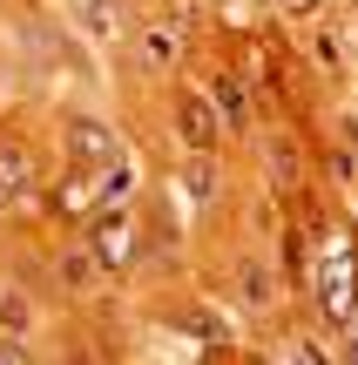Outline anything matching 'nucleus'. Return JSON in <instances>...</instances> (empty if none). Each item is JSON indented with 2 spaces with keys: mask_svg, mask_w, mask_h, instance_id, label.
<instances>
[{
  "mask_svg": "<svg viewBox=\"0 0 358 365\" xmlns=\"http://www.w3.org/2000/svg\"><path fill=\"white\" fill-rule=\"evenodd\" d=\"M176 129H183V143L196 149H216V135H223V115H216V102H203V95H176Z\"/></svg>",
  "mask_w": 358,
  "mask_h": 365,
  "instance_id": "obj_1",
  "label": "nucleus"
},
{
  "mask_svg": "<svg viewBox=\"0 0 358 365\" xmlns=\"http://www.w3.org/2000/svg\"><path fill=\"white\" fill-rule=\"evenodd\" d=\"M75 14H81V27H88L95 41L115 34V0H75Z\"/></svg>",
  "mask_w": 358,
  "mask_h": 365,
  "instance_id": "obj_2",
  "label": "nucleus"
},
{
  "mask_svg": "<svg viewBox=\"0 0 358 365\" xmlns=\"http://www.w3.org/2000/svg\"><path fill=\"white\" fill-rule=\"evenodd\" d=\"M210 102H216V115H223V129H243V88H237L230 75L210 88Z\"/></svg>",
  "mask_w": 358,
  "mask_h": 365,
  "instance_id": "obj_3",
  "label": "nucleus"
},
{
  "mask_svg": "<svg viewBox=\"0 0 358 365\" xmlns=\"http://www.w3.org/2000/svg\"><path fill=\"white\" fill-rule=\"evenodd\" d=\"M95 257H102V264H129V244H122V223H102V230H95Z\"/></svg>",
  "mask_w": 358,
  "mask_h": 365,
  "instance_id": "obj_4",
  "label": "nucleus"
},
{
  "mask_svg": "<svg viewBox=\"0 0 358 365\" xmlns=\"http://www.w3.org/2000/svg\"><path fill=\"white\" fill-rule=\"evenodd\" d=\"M142 61H149V68H162V61H176V41H169V27H156V34H149V48H142Z\"/></svg>",
  "mask_w": 358,
  "mask_h": 365,
  "instance_id": "obj_5",
  "label": "nucleus"
},
{
  "mask_svg": "<svg viewBox=\"0 0 358 365\" xmlns=\"http://www.w3.org/2000/svg\"><path fill=\"white\" fill-rule=\"evenodd\" d=\"M243 298H251V304H270V271H264V264L243 271Z\"/></svg>",
  "mask_w": 358,
  "mask_h": 365,
  "instance_id": "obj_6",
  "label": "nucleus"
},
{
  "mask_svg": "<svg viewBox=\"0 0 358 365\" xmlns=\"http://www.w3.org/2000/svg\"><path fill=\"white\" fill-rule=\"evenodd\" d=\"M75 149H81V156H108V143H102V129H95V122H81V129H75Z\"/></svg>",
  "mask_w": 358,
  "mask_h": 365,
  "instance_id": "obj_7",
  "label": "nucleus"
},
{
  "mask_svg": "<svg viewBox=\"0 0 358 365\" xmlns=\"http://www.w3.org/2000/svg\"><path fill=\"white\" fill-rule=\"evenodd\" d=\"M298 365H332V359H325L318 345H298Z\"/></svg>",
  "mask_w": 358,
  "mask_h": 365,
  "instance_id": "obj_8",
  "label": "nucleus"
},
{
  "mask_svg": "<svg viewBox=\"0 0 358 365\" xmlns=\"http://www.w3.org/2000/svg\"><path fill=\"white\" fill-rule=\"evenodd\" d=\"M291 7H298V14H305V7H311V0H291Z\"/></svg>",
  "mask_w": 358,
  "mask_h": 365,
  "instance_id": "obj_9",
  "label": "nucleus"
}]
</instances>
